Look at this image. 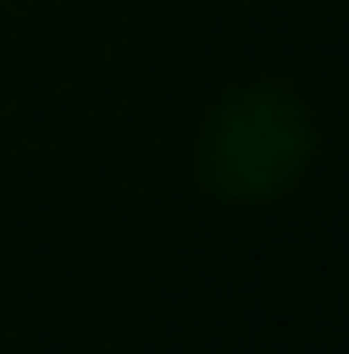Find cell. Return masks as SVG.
<instances>
[{
  "instance_id": "cell-1",
  "label": "cell",
  "mask_w": 349,
  "mask_h": 354,
  "mask_svg": "<svg viewBox=\"0 0 349 354\" xmlns=\"http://www.w3.org/2000/svg\"><path fill=\"white\" fill-rule=\"evenodd\" d=\"M303 157H309V128H303V111L285 105L280 93H244L215 116L210 180L233 198L280 192Z\"/></svg>"
}]
</instances>
